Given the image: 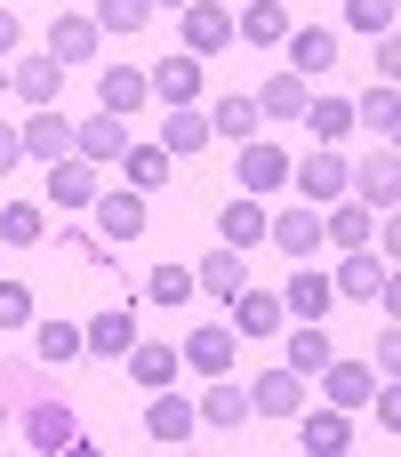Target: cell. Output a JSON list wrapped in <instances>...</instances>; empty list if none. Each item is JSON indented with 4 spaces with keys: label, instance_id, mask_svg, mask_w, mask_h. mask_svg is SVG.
I'll return each instance as SVG.
<instances>
[{
    "label": "cell",
    "instance_id": "cell-29",
    "mask_svg": "<svg viewBox=\"0 0 401 457\" xmlns=\"http://www.w3.org/2000/svg\"><path fill=\"white\" fill-rule=\"evenodd\" d=\"M121 169H129V193H161V185H169V153H161V145H137V137H129Z\"/></svg>",
    "mask_w": 401,
    "mask_h": 457
},
{
    "label": "cell",
    "instance_id": "cell-41",
    "mask_svg": "<svg viewBox=\"0 0 401 457\" xmlns=\"http://www.w3.org/2000/svg\"><path fill=\"white\" fill-rule=\"evenodd\" d=\"M145 297H161V305H185V297H193V273H185V265H153V273H145Z\"/></svg>",
    "mask_w": 401,
    "mask_h": 457
},
{
    "label": "cell",
    "instance_id": "cell-38",
    "mask_svg": "<svg viewBox=\"0 0 401 457\" xmlns=\"http://www.w3.org/2000/svg\"><path fill=\"white\" fill-rule=\"evenodd\" d=\"M121 361H129L137 386H169V378H177V345H129Z\"/></svg>",
    "mask_w": 401,
    "mask_h": 457
},
{
    "label": "cell",
    "instance_id": "cell-40",
    "mask_svg": "<svg viewBox=\"0 0 401 457\" xmlns=\"http://www.w3.org/2000/svg\"><path fill=\"white\" fill-rule=\"evenodd\" d=\"M153 24V0H104L96 8V32H145Z\"/></svg>",
    "mask_w": 401,
    "mask_h": 457
},
{
    "label": "cell",
    "instance_id": "cell-42",
    "mask_svg": "<svg viewBox=\"0 0 401 457\" xmlns=\"http://www.w3.org/2000/svg\"><path fill=\"white\" fill-rule=\"evenodd\" d=\"M40 394V361H0V402H32Z\"/></svg>",
    "mask_w": 401,
    "mask_h": 457
},
{
    "label": "cell",
    "instance_id": "cell-27",
    "mask_svg": "<svg viewBox=\"0 0 401 457\" xmlns=\"http://www.w3.org/2000/svg\"><path fill=\"white\" fill-rule=\"evenodd\" d=\"M193 418H201V426H241V418H249V386L217 378V386H209V394L193 402Z\"/></svg>",
    "mask_w": 401,
    "mask_h": 457
},
{
    "label": "cell",
    "instance_id": "cell-3",
    "mask_svg": "<svg viewBox=\"0 0 401 457\" xmlns=\"http://www.w3.org/2000/svg\"><path fill=\"white\" fill-rule=\"evenodd\" d=\"M16 145H24V161H40V169H48V161H64V153H72V120H64L56 104H32V120L16 129Z\"/></svg>",
    "mask_w": 401,
    "mask_h": 457
},
{
    "label": "cell",
    "instance_id": "cell-16",
    "mask_svg": "<svg viewBox=\"0 0 401 457\" xmlns=\"http://www.w3.org/2000/svg\"><path fill=\"white\" fill-rule=\"evenodd\" d=\"M346 185H362L370 209H394V201H401V161H394V153H370L362 169H346Z\"/></svg>",
    "mask_w": 401,
    "mask_h": 457
},
{
    "label": "cell",
    "instance_id": "cell-44",
    "mask_svg": "<svg viewBox=\"0 0 401 457\" xmlns=\"http://www.w3.org/2000/svg\"><path fill=\"white\" fill-rule=\"evenodd\" d=\"M56 249H64L72 265H113V241H96V233H64Z\"/></svg>",
    "mask_w": 401,
    "mask_h": 457
},
{
    "label": "cell",
    "instance_id": "cell-37",
    "mask_svg": "<svg viewBox=\"0 0 401 457\" xmlns=\"http://www.w3.org/2000/svg\"><path fill=\"white\" fill-rule=\"evenodd\" d=\"M322 361H330L322 321H297V329H289V370H297V378H322Z\"/></svg>",
    "mask_w": 401,
    "mask_h": 457
},
{
    "label": "cell",
    "instance_id": "cell-9",
    "mask_svg": "<svg viewBox=\"0 0 401 457\" xmlns=\"http://www.w3.org/2000/svg\"><path fill=\"white\" fill-rule=\"evenodd\" d=\"M129 345H137V313H129V305H104L96 321H80V353L113 361V353H129Z\"/></svg>",
    "mask_w": 401,
    "mask_h": 457
},
{
    "label": "cell",
    "instance_id": "cell-13",
    "mask_svg": "<svg viewBox=\"0 0 401 457\" xmlns=\"http://www.w3.org/2000/svg\"><path fill=\"white\" fill-rule=\"evenodd\" d=\"M322 394H330V410H370L378 378H370V361H322Z\"/></svg>",
    "mask_w": 401,
    "mask_h": 457
},
{
    "label": "cell",
    "instance_id": "cell-30",
    "mask_svg": "<svg viewBox=\"0 0 401 457\" xmlns=\"http://www.w3.org/2000/svg\"><path fill=\"white\" fill-rule=\"evenodd\" d=\"M322 241H338V249H370V201H338V209L322 217Z\"/></svg>",
    "mask_w": 401,
    "mask_h": 457
},
{
    "label": "cell",
    "instance_id": "cell-17",
    "mask_svg": "<svg viewBox=\"0 0 401 457\" xmlns=\"http://www.w3.org/2000/svg\"><path fill=\"white\" fill-rule=\"evenodd\" d=\"M233 32H241L249 48H281V40H289V8H281V0H249V8L233 16Z\"/></svg>",
    "mask_w": 401,
    "mask_h": 457
},
{
    "label": "cell",
    "instance_id": "cell-12",
    "mask_svg": "<svg viewBox=\"0 0 401 457\" xmlns=\"http://www.w3.org/2000/svg\"><path fill=\"white\" fill-rule=\"evenodd\" d=\"M338 305V289H330V273H313L305 257H297V273H289V289H281V313H297V321H322Z\"/></svg>",
    "mask_w": 401,
    "mask_h": 457
},
{
    "label": "cell",
    "instance_id": "cell-5",
    "mask_svg": "<svg viewBox=\"0 0 401 457\" xmlns=\"http://www.w3.org/2000/svg\"><path fill=\"white\" fill-rule=\"evenodd\" d=\"M72 153H80L88 169H104V161H121V153H129V120H121V112H88V120L72 129Z\"/></svg>",
    "mask_w": 401,
    "mask_h": 457
},
{
    "label": "cell",
    "instance_id": "cell-10",
    "mask_svg": "<svg viewBox=\"0 0 401 457\" xmlns=\"http://www.w3.org/2000/svg\"><path fill=\"white\" fill-rule=\"evenodd\" d=\"M281 185H289V153L265 145V137H249L241 145V193H281Z\"/></svg>",
    "mask_w": 401,
    "mask_h": 457
},
{
    "label": "cell",
    "instance_id": "cell-25",
    "mask_svg": "<svg viewBox=\"0 0 401 457\" xmlns=\"http://www.w3.org/2000/svg\"><path fill=\"white\" fill-rule=\"evenodd\" d=\"M241 273H249V265H241V249H225V241H217V249L193 265V289H209V297H233V289H241Z\"/></svg>",
    "mask_w": 401,
    "mask_h": 457
},
{
    "label": "cell",
    "instance_id": "cell-19",
    "mask_svg": "<svg viewBox=\"0 0 401 457\" xmlns=\"http://www.w3.org/2000/svg\"><path fill=\"white\" fill-rule=\"evenodd\" d=\"M289 185H297L305 201H338V193H346V161H338V153H305V169L289 161Z\"/></svg>",
    "mask_w": 401,
    "mask_h": 457
},
{
    "label": "cell",
    "instance_id": "cell-14",
    "mask_svg": "<svg viewBox=\"0 0 401 457\" xmlns=\"http://www.w3.org/2000/svg\"><path fill=\"white\" fill-rule=\"evenodd\" d=\"M48 56L72 72V64H96V16H56L48 24Z\"/></svg>",
    "mask_w": 401,
    "mask_h": 457
},
{
    "label": "cell",
    "instance_id": "cell-33",
    "mask_svg": "<svg viewBox=\"0 0 401 457\" xmlns=\"http://www.w3.org/2000/svg\"><path fill=\"white\" fill-rule=\"evenodd\" d=\"M354 442V410H305V450H346Z\"/></svg>",
    "mask_w": 401,
    "mask_h": 457
},
{
    "label": "cell",
    "instance_id": "cell-23",
    "mask_svg": "<svg viewBox=\"0 0 401 457\" xmlns=\"http://www.w3.org/2000/svg\"><path fill=\"white\" fill-rule=\"evenodd\" d=\"M217 233H225V249H257V241H265V209H257V193L225 201V209H217Z\"/></svg>",
    "mask_w": 401,
    "mask_h": 457
},
{
    "label": "cell",
    "instance_id": "cell-50",
    "mask_svg": "<svg viewBox=\"0 0 401 457\" xmlns=\"http://www.w3.org/2000/svg\"><path fill=\"white\" fill-rule=\"evenodd\" d=\"M0 96H8V64H0Z\"/></svg>",
    "mask_w": 401,
    "mask_h": 457
},
{
    "label": "cell",
    "instance_id": "cell-6",
    "mask_svg": "<svg viewBox=\"0 0 401 457\" xmlns=\"http://www.w3.org/2000/svg\"><path fill=\"white\" fill-rule=\"evenodd\" d=\"M88 209H96V241H113V249L145 233V193H129V185L121 193H96Z\"/></svg>",
    "mask_w": 401,
    "mask_h": 457
},
{
    "label": "cell",
    "instance_id": "cell-48",
    "mask_svg": "<svg viewBox=\"0 0 401 457\" xmlns=\"http://www.w3.org/2000/svg\"><path fill=\"white\" fill-rule=\"evenodd\" d=\"M153 8H185V0H153Z\"/></svg>",
    "mask_w": 401,
    "mask_h": 457
},
{
    "label": "cell",
    "instance_id": "cell-24",
    "mask_svg": "<svg viewBox=\"0 0 401 457\" xmlns=\"http://www.w3.org/2000/svg\"><path fill=\"white\" fill-rule=\"evenodd\" d=\"M193 426H201V418H193V402H185V394H161V386H153V410H145V434H153V442H185Z\"/></svg>",
    "mask_w": 401,
    "mask_h": 457
},
{
    "label": "cell",
    "instance_id": "cell-34",
    "mask_svg": "<svg viewBox=\"0 0 401 457\" xmlns=\"http://www.w3.org/2000/svg\"><path fill=\"white\" fill-rule=\"evenodd\" d=\"M354 120H362L370 137H394V129H401V96H394V80H378V88L354 104Z\"/></svg>",
    "mask_w": 401,
    "mask_h": 457
},
{
    "label": "cell",
    "instance_id": "cell-35",
    "mask_svg": "<svg viewBox=\"0 0 401 457\" xmlns=\"http://www.w3.org/2000/svg\"><path fill=\"white\" fill-rule=\"evenodd\" d=\"M257 112L297 120V112H305V72H273V80H265V96H257Z\"/></svg>",
    "mask_w": 401,
    "mask_h": 457
},
{
    "label": "cell",
    "instance_id": "cell-20",
    "mask_svg": "<svg viewBox=\"0 0 401 457\" xmlns=\"http://www.w3.org/2000/svg\"><path fill=\"white\" fill-rule=\"evenodd\" d=\"M225 305H233V337H265V329H281V297H273V289H233Z\"/></svg>",
    "mask_w": 401,
    "mask_h": 457
},
{
    "label": "cell",
    "instance_id": "cell-31",
    "mask_svg": "<svg viewBox=\"0 0 401 457\" xmlns=\"http://www.w3.org/2000/svg\"><path fill=\"white\" fill-rule=\"evenodd\" d=\"M32 361H40V370L80 361V329H72V321H40V329H32Z\"/></svg>",
    "mask_w": 401,
    "mask_h": 457
},
{
    "label": "cell",
    "instance_id": "cell-7",
    "mask_svg": "<svg viewBox=\"0 0 401 457\" xmlns=\"http://www.w3.org/2000/svg\"><path fill=\"white\" fill-rule=\"evenodd\" d=\"M386 281H394V257H370V249H346V265L330 273V289L338 297H362V305L386 297Z\"/></svg>",
    "mask_w": 401,
    "mask_h": 457
},
{
    "label": "cell",
    "instance_id": "cell-8",
    "mask_svg": "<svg viewBox=\"0 0 401 457\" xmlns=\"http://www.w3.org/2000/svg\"><path fill=\"white\" fill-rule=\"evenodd\" d=\"M249 410L257 418H297L305 410V378L281 361V370H265V378H249Z\"/></svg>",
    "mask_w": 401,
    "mask_h": 457
},
{
    "label": "cell",
    "instance_id": "cell-22",
    "mask_svg": "<svg viewBox=\"0 0 401 457\" xmlns=\"http://www.w3.org/2000/svg\"><path fill=\"white\" fill-rule=\"evenodd\" d=\"M209 145V112L201 104H169V120H161V153L177 161V153H201Z\"/></svg>",
    "mask_w": 401,
    "mask_h": 457
},
{
    "label": "cell",
    "instance_id": "cell-21",
    "mask_svg": "<svg viewBox=\"0 0 401 457\" xmlns=\"http://www.w3.org/2000/svg\"><path fill=\"white\" fill-rule=\"evenodd\" d=\"M137 104H145V72H137V64H113V72H96V112H121V120H129Z\"/></svg>",
    "mask_w": 401,
    "mask_h": 457
},
{
    "label": "cell",
    "instance_id": "cell-47",
    "mask_svg": "<svg viewBox=\"0 0 401 457\" xmlns=\"http://www.w3.org/2000/svg\"><path fill=\"white\" fill-rule=\"evenodd\" d=\"M8 48H16V16L0 8V56H8Z\"/></svg>",
    "mask_w": 401,
    "mask_h": 457
},
{
    "label": "cell",
    "instance_id": "cell-36",
    "mask_svg": "<svg viewBox=\"0 0 401 457\" xmlns=\"http://www.w3.org/2000/svg\"><path fill=\"white\" fill-rule=\"evenodd\" d=\"M40 233H48L40 201H8V209H0V241H8V249H32Z\"/></svg>",
    "mask_w": 401,
    "mask_h": 457
},
{
    "label": "cell",
    "instance_id": "cell-11",
    "mask_svg": "<svg viewBox=\"0 0 401 457\" xmlns=\"http://www.w3.org/2000/svg\"><path fill=\"white\" fill-rule=\"evenodd\" d=\"M96 193H104V185H96V169H88L80 153H64V161H48V201H56V209H88Z\"/></svg>",
    "mask_w": 401,
    "mask_h": 457
},
{
    "label": "cell",
    "instance_id": "cell-32",
    "mask_svg": "<svg viewBox=\"0 0 401 457\" xmlns=\"http://www.w3.org/2000/svg\"><path fill=\"white\" fill-rule=\"evenodd\" d=\"M257 120H265V112H257V96H217L209 137H241V145H249V137H257Z\"/></svg>",
    "mask_w": 401,
    "mask_h": 457
},
{
    "label": "cell",
    "instance_id": "cell-39",
    "mask_svg": "<svg viewBox=\"0 0 401 457\" xmlns=\"http://www.w3.org/2000/svg\"><path fill=\"white\" fill-rule=\"evenodd\" d=\"M297 120H305L313 137H346V129H354V104H346V96H305Z\"/></svg>",
    "mask_w": 401,
    "mask_h": 457
},
{
    "label": "cell",
    "instance_id": "cell-18",
    "mask_svg": "<svg viewBox=\"0 0 401 457\" xmlns=\"http://www.w3.org/2000/svg\"><path fill=\"white\" fill-rule=\"evenodd\" d=\"M8 88H16L24 104H56V88H64V64H56V56L40 48V56H24V64L8 72Z\"/></svg>",
    "mask_w": 401,
    "mask_h": 457
},
{
    "label": "cell",
    "instance_id": "cell-1",
    "mask_svg": "<svg viewBox=\"0 0 401 457\" xmlns=\"http://www.w3.org/2000/svg\"><path fill=\"white\" fill-rule=\"evenodd\" d=\"M145 96H161V104H193V96H201V56H193V48H169L161 64H145Z\"/></svg>",
    "mask_w": 401,
    "mask_h": 457
},
{
    "label": "cell",
    "instance_id": "cell-28",
    "mask_svg": "<svg viewBox=\"0 0 401 457\" xmlns=\"http://www.w3.org/2000/svg\"><path fill=\"white\" fill-rule=\"evenodd\" d=\"M289 64H297V72H330V64H338V32H330V24L289 32Z\"/></svg>",
    "mask_w": 401,
    "mask_h": 457
},
{
    "label": "cell",
    "instance_id": "cell-15",
    "mask_svg": "<svg viewBox=\"0 0 401 457\" xmlns=\"http://www.w3.org/2000/svg\"><path fill=\"white\" fill-rule=\"evenodd\" d=\"M265 241H273L281 257H313V249H322V217H313V209H281V217H265Z\"/></svg>",
    "mask_w": 401,
    "mask_h": 457
},
{
    "label": "cell",
    "instance_id": "cell-49",
    "mask_svg": "<svg viewBox=\"0 0 401 457\" xmlns=\"http://www.w3.org/2000/svg\"><path fill=\"white\" fill-rule=\"evenodd\" d=\"M0 434H8V402H0Z\"/></svg>",
    "mask_w": 401,
    "mask_h": 457
},
{
    "label": "cell",
    "instance_id": "cell-2",
    "mask_svg": "<svg viewBox=\"0 0 401 457\" xmlns=\"http://www.w3.org/2000/svg\"><path fill=\"white\" fill-rule=\"evenodd\" d=\"M24 442H32V450H72V442H80V418H72L56 394H32V402H24Z\"/></svg>",
    "mask_w": 401,
    "mask_h": 457
},
{
    "label": "cell",
    "instance_id": "cell-43",
    "mask_svg": "<svg viewBox=\"0 0 401 457\" xmlns=\"http://www.w3.org/2000/svg\"><path fill=\"white\" fill-rule=\"evenodd\" d=\"M346 24L354 32H394V0H346Z\"/></svg>",
    "mask_w": 401,
    "mask_h": 457
},
{
    "label": "cell",
    "instance_id": "cell-46",
    "mask_svg": "<svg viewBox=\"0 0 401 457\" xmlns=\"http://www.w3.org/2000/svg\"><path fill=\"white\" fill-rule=\"evenodd\" d=\"M16 161H24V145H16V129H8V120H0V177H8V169H16Z\"/></svg>",
    "mask_w": 401,
    "mask_h": 457
},
{
    "label": "cell",
    "instance_id": "cell-26",
    "mask_svg": "<svg viewBox=\"0 0 401 457\" xmlns=\"http://www.w3.org/2000/svg\"><path fill=\"white\" fill-rule=\"evenodd\" d=\"M233 345H241L233 329H193V337H185V361H193L201 378H225V370H233Z\"/></svg>",
    "mask_w": 401,
    "mask_h": 457
},
{
    "label": "cell",
    "instance_id": "cell-4",
    "mask_svg": "<svg viewBox=\"0 0 401 457\" xmlns=\"http://www.w3.org/2000/svg\"><path fill=\"white\" fill-rule=\"evenodd\" d=\"M177 16H185V48H193V56H217V48L233 40V8H225V0H185Z\"/></svg>",
    "mask_w": 401,
    "mask_h": 457
},
{
    "label": "cell",
    "instance_id": "cell-45",
    "mask_svg": "<svg viewBox=\"0 0 401 457\" xmlns=\"http://www.w3.org/2000/svg\"><path fill=\"white\" fill-rule=\"evenodd\" d=\"M32 321V289L24 281H0V329H24Z\"/></svg>",
    "mask_w": 401,
    "mask_h": 457
}]
</instances>
